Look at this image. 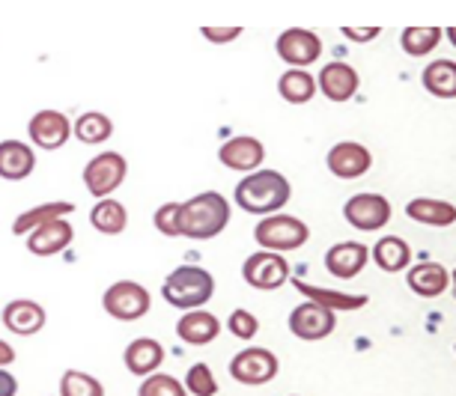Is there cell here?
<instances>
[{
    "instance_id": "6da1fadb",
    "label": "cell",
    "mask_w": 456,
    "mask_h": 396,
    "mask_svg": "<svg viewBox=\"0 0 456 396\" xmlns=\"http://www.w3.org/2000/svg\"><path fill=\"white\" fill-rule=\"evenodd\" d=\"M230 203L227 197L218 191L194 194L191 200L183 203L179 212V236L194 238V242H209V238L221 236L230 223Z\"/></svg>"
},
{
    "instance_id": "7a4b0ae2",
    "label": "cell",
    "mask_w": 456,
    "mask_h": 396,
    "mask_svg": "<svg viewBox=\"0 0 456 396\" xmlns=\"http://www.w3.org/2000/svg\"><path fill=\"white\" fill-rule=\"evenodd\" d=\"M292 188L278 170H254L236 185V206L251 214H278L289 203Z\"/></svg>"
},
{
    "instance_id": "3957f363",
    "label": "cell",
    "mask_w": 456,
    "mask_h": 396,
    "mask_svg": "<svg viewBox=\"0 0 456 396\" xmlns=\"http://www.w3.org/2000/svg\"><path fill=\"white\" fill-rule=\"evenodd\" d=\"M215 295V278L200 265H179L161 283V298L176 310H200Z\"/></svg>"
},
{
    "instance_id": "277c9868",
    "label": "cell",
    "mask_w": 456,
    "mask_h": 396,
    "mask_svg": "<svg viewBox=\"0 0 456 396\" xmlns=\"http://www.w3.org/2000/svg\"><path fill=\"white\" fill-rule=\"evenodd\" d=\"M307 238H311L307 223L292 218V214H283V212L265 214L254 230V242L260 245V251H272V254L298 251V247L307 245Z\"/></svg>"
},
{
    "instance_id": "5b68a950",
    "label": "cell",
    "mask_w": 456,
    "mask_h": 396,
    "mask_svg": "<svg viewBox=\"0 0 456 396\" xmlns=\"http://www.w3.org/2000/svg\"><path fill=\"white\" fill-rule=\"evenodd\" d=\"M102 307H105L108 316H114V319H119V322H137L150 313L152 298L141 283L117 280V283H110V287L105 289V295H102Z\"/></svg>"
},
{
    "instance_id": "8992f818",
    "label": "cell",
    "mask_w": 456,
    "mask_h": 396,
    "mask_svg": "<svg viewBox=\"0 0 456 396\" xmlns=\"http://www.w3.org/2000/svg\"><path fill=\"white\" fill-rule=\"evenodd\" d=\"M128 176V161L119 152H99L93 155L84 167V185L96 200H105L126 182Z\"/></svg>"
},
{
    "instance_id": "52a82bcc",
    "label": "cell",
    "mask_w": 456,
    "mask_h": 396,
    "mask_svg": "<svg viewBox=\"0 0 456 396\" xmlns=\"http://www.w3.org/2000/svg\"><path fill=\"white\" fill-rule=\"evenodd\" d=\"M278 369H281L278 355L263 346L242 349L233 360H230V376H233L239 384H248V387L269 384L272 378L278 376Z\"/></svg>"
},
{
    "instance_id": "ba28073f",
    "label": "cell",
    "mask_w": 456,
    "mask_h": 396,
    "mask_svg": "<svg viewBox=\"0 0 456 396\" xmlns=\"http://www.w3.org/2000/svg\"><path fill=\"white\" fill-rule=\"evenodd\" d=\"M242 278L248 287L260 292H274L283 283H289V263L281 254L272 251H256L242 263Z\"/></svg>"
},
{
    "instance_id": "9c48e42d",
    "label": "cell",
    "mask_w": 456,
    "mask_h": 396,
    "mask_svg": "<svg viewBox=\"0 0 456 396\" xmlns=\"http://www.w3.org/2000/svg\"><path fill=\"white\" fill-rule=\"evenodd\" d=\"M343 218L349 221V227H355L361 232L385 230L391 223V203L382 194H370V191L355 194L343 206Z\"/></svg>"
},
{
    "instance_id": "30bf717a",
    "label": "cell",
    "mask_w": 456,
    "mask_h": 396,
    "mask_svg": "<svg viewBox=\"0 0 456 396\" xmlns=\"http://www.w3.org/2000/svg\"><path fill=\"white\" fill-rule=\"evenodd\" d=\"M274 51H278V57L283 63H289V69H307L320 60L322 39L307 28H289L274 42Z\"/></svg>"
},
{
    "instance_id": "8fae6325",
    "label": "cell",
    "mask_w": 456,
    "mask_h": 396,
    "mask_svg": "<svg viewBox=\"0 0 456 396\" xmlns=\"http://www.w3.org/2000/svg\"><path fill=\"white\" fill-rule=\"evenodd\" d=\"M338 328V313L329 307H320L314 301H301V304L289 313V331L298 340H325Z\"/></svg>"
},
{
    "instance_id": "7c38bea8",
    "label": "cell",
    "mask_w": 456,
    "mask_h": 396,
    "mask_svg": "<svg viewBox=\"0 0 456 396\" xmlns=\"http://www.w3.org/2000/svg\"><path fill=\"white\" fill-rule=\"evenodd\" d=\"M28 134L30 141L39 146V150H63L72 137V119H69L63 110H37L28 123Z\"/></svg>"
},
{
    "instance_id": "4fadbf2b",
    "label": "cell",
    "mask_w": 456,
    "mask_h": 396,
    "mask_svg": "<svg viewBox=\"0 0 456 396\" xmlns=\"http://www.w3.org/2000/svg\"><path fill=\"white\" fill-rule=\"evenodd\" d=\"M218 161L227 170H236V174H254V170H260V165L265 161V146H263V141H256L251 134L230 137V141L221 143Z\"/></svg>"
},
{
    "instance_id": "5bb4252c",
    "label": "cell",
    "mask_w": 456,
    "mask_h": 396,
    "mask_svg": "<svg viewBox=\"0 0 456 396\" xmlns=\"http://www.w3.org/2000/svg\"><path fill=\"white\" fill-rule=\"evenodd\" d=\"M325 165H329L331 176H338V179H361L373 167V155H370L364 143L343 141V143H334L329 150Z\"/></svg>"
},
{
    "instance_id": "9a60e30c",
    "label": "cell",
    "mask_w": 456,
    "mask_h": 396,
    "mask_svg": "<svg viewBox=\"0 0 456 396\" xmlns=\"http://www.w3.org/2000/svg\"><path fill=\"white\" fill-rule=\"evenodd\" d=\"M45 307L39 304V301H30V298H15L10 304L4 307V313H0V322H4V328L15 334V337H33V334H39L45 328Z\"/></svg>"
},
{
    "instance_id": "2e32d148",
    "label": "cell",
    "mask_w": 456,
    "mask_h": 396,
    "mask_svg": "<svg viewBox=\"0 0 456 396\" xmlns=\"http://www.w3.org/2000/svg\"><path fill=\"white\" fill-rule=\"evenodd\" d=\"M367 260H370L367 245L338 242V245L329 247V254H325V271H329L331 278H338V280H352V278H358V274L364 271Z\"/></svg>"
},
{
    "instance_id": "e0dca14e",
    "label": "cell",
    "mask_w": 456,
    "mask_h": 396,
    "mask_svg": "<svg viewBox=\"0 0 456 396\" xmlns=\"http://www.w3.org/2000/svg\"><path fill=\"white\" fill-rule=\"evenodd\" d=\"M361 87V77L349 63H325L320 69V81L316 90L329 101H349Z\"/></svg>"
},
{
    "instance_id": "ac0fdd59",
    "label": "cell",
    "mask_w": 456,
    "mask_h": 396,
    "mask_svg": "<svg viewBox=\"0 0 456 396\" xmlns=\"http://www.w3.org/2000/svg\"><path fill=\"white\" fill-rule=\"evenodd\" d=\"M72 238H75L72 223L66 218H60V221H51L45 227L28 232L24 242H28V251L33 256H54V254H63L66 247L72 245Z\"/></svg>"
},
{
    "instance_id": "d6986e66",
    "label": "cell",
    "mask_w": 456,
    "mask_h": 396,
    "mask_svg": "<svg viewBox=\"0 0 456 396\" xmlns=\"http://www.w3.org/2000/svg\"><path fill=\"white\" fill-rule=\"evenodd\" d=\"M292 287H296L305 301H314V304L320 307H329L331 313H352V310H361L367 307V295L364 292H358V295H352V292H338V289H325V287H314V283H305L298 278H289Z\"/></svg>"
},
{
    "instance_id": "ffe728a7",
    "label": "cell",
    "mask_w": 456,
    "mask_h": 396,
    "mask_svg": "<svg viewBox=\"0 0 456 396\" xmlns=\"http://www.w3.org/2000/svg\"><path fill=\"white\" fill-rule=\"evenodd\" d=\"M221 334V322L218 316L209 313V310H188L183 319L176 322V337L188 343V346H209L212 340H218Z\"/></svg>"
},
{
    "instance_id": "44dd1931",
    "label": "cell",
    "mask_w": 456,
    "mask_h": 396,
    "mask_svg": "<svg viewBox=\"0 0 456 396\" xmlns=\"http://www.w3.org/2000/svg\"><path fill=\"white\" fill-rule=\"evenodd\" d=\"M406 283L420 298H438L442 292H447V287H451V271H447L442 263L424 260L418 265H409Z\"/></svg>"
},
{
    "instance_id": "7402d4cb",
    "label": "cell",
    "mask_w": 456,
    "mask_h": 396,
    "mask_svg": "<svg viewBox=\"0 0 456 396\" xmlns=\"http://www.w3.org/2000/svg\"><path fill=\"white\" fill-rule=\"evenodd\" d=\"M37 170V155L33 146L24 141H4L0 143V179L6 182H21Z\"/></svg>"
},
{
    "instance_id": "603a6c76",
    "label": "cell",
    "mask_w": 456,
    "mask_h": 396,
    "mask_svg": "<svg viewBox=\"0 0 456 396\" xmlns=\"http://www.w3.org/2000/svg\"><path fill=\"white\" fill-rule=\"evenodd\" d=\"M123 360H126L128 373L146 378V376L159 373V367L165 364V346L152 337H137L126 346Z\"/></svg>"
},
{
    "instance_id": "cb8c5ba5",
    "label": "cell",
    "mask_w": 456,
    "mask_h": 396,
    "mask_svg": "<svg viewBox=\"0 0 456 396\" xmlns=\"http://www.w3.org/2000/svg\"><path fill=\"white\" fill-rule=\"evenodd\" d=\"M370 260L382 271L397 274V271H406L411 265V247L406 238H400V236H382L373 245V251H370Z\"/></svg>"
},
{
    "instance_id": "d4e9b609",
    "label": "cell",
    "mask_w": 456,
    "mask_h": 396,
    "mask_svg": "<svg viewBox=\"0 0 456 396\" xmlns=\"http://www.w3.org/2000/svg\"><path fill=\"white\" fill-rule=\"evenodd\" d=\"M406 214L415 223H424V227H451L456 221V209L453 203L447 200H433V197H415L406 206Z\"/></svg>"
},
{
    "instance_id": "484cf974",
    "label": "cell",
    "mask_w": 456,
    "mask_h": 396,
    "mask_svg": "<svg viewBox=\"0 0 456 396\" xmlns=\"http://www.w3.org/2000/svg\"><path fill=\"white\" fill-rule=\"evenodd\" d=\"M75 212V203H42V206H33V209L21 212L19 218L12 221V232L15 236H28V232L45 227L51 221H60V218H69Z\"/></svg>"
},
{
    "instance_id": "4316f807",
    "label": "cell",
    "mask_w": 456,
    "mask_h": 396,
    "mask_svg": "<svg viewBox=\"0 0 456 396\" xmlns=\"http://www.w3.org/2000/svg\"><path fill=\"white\" fill-rule=\"evenodd\" d=\"M420 84L427 87L429 96L436 99H453L456 96V63L453 60H433L427 63Z\"/></svg>"
},
{
    "instance_id": "83f0119b",
    "label": "cell",
    "mask_w": 456,
    "mask_h": 396,
    "mask_svg": "<svg viewBox=\"0 0 456 396\" xmlns=\"http://www.w3.org/2000/svg\"><path fill=\"white\" fill-rule=\"evenodd\" d=\"M278 93L289 105H307L316 96V77L307 69H287L278 81Z\"/></svg>"
},
{
    "instance_id": "f1b7e54d",
    "label": "cell",
    "mask_w": 456,
    "mask_h": 396,
    "mask_svg": "<svg viewBox=\"0 0 456 396\" xmlns=\"http://www.w3.org/2000/svg\"><path fill=\"white\" fill-rule=\"evenodd\" d=\"M90 223L102 236H119V232L128 227V209L119 200H114V197H105V200H99L93 206Z\"/></svg>"
},
{
    "instance_id": "f546056e",
    "label": "cell",
    "mask_w": 456,
    "mask_h": 396,
    "mask_svg": "<svg viewBox=\"0 0 456 396\" xmlns=\"http://www.w3.org/2000/svg\"><path fill=\"white\" fill-rule=\"evenodd\" d=\"M114 134V123L102 110H84V114L72 123V137H78L81 143L99 146Z\"/></svg>"
},
{
    "instance_id": "4dcf8cb0",
    "label": "cell",
    "mask_w": 456,
    "mask_h": 396,
    "mask_svg": "<svg viewBox=\"0 0 456 396\" xmlns=\"http://www.w3.org/2000/svg\"><path fill=\"white\" fill-rule=\"evenodd\" d=\"M442 36H444L442 28H406L403 30L400 45L409 57H427L438 48Z\"/></svg>"
},
{
    "instance_id": "1f68e13d",
    "label": "cell",
    "mask_w": 456,
    "mask_h": 396,
    "mask_svg": "<svg viewBox=\"0 0 456 396\" xmlns=\"http://www.w3.org/2000/svg\"><path fill=\"white\" fill-rule=\"evenodd\" d=\"M60 396H105V384L81 369H66L60 378Z\"/></svg>"
},
{
    "instance_id": "d6a6232c",
    "label": "cell",
    "mask_w": 456,
    "mask_h": 396,
    "mask_svg": "<svg viewBox=\"0 0 456 396\" xmlns=\"http://www.w3.org/2000/svg\"><path fill=\"white\" fill-rule=\"evenodd\" d=\"M185 391L191 396H215L218 393V382H215V373L209 364H191L185 373Z\"/></svg>"
},
{
    "instance_id": "836d02e7",
    "label": "cell",
    "mask_w": 456,
    "mask_h": 396,
    "mask_svg": "<svg viewBox=\"0 0 456 396\" xmlns=\"http://www.w3.org/2000/svg\"><path fill=\"white\" fill-rule=\"evenodd\" d=\"M137 396H188V391L183 387V382L167 373H152L141 382V391Z\"/></svg>"
},
{
    "instance_id": "e575fe53",
    "label": "cell",
    "mask_w": 456,
    "mask_h": 396,
    "mask_svg": "<svg viewBox=\"0 0 456 396\" xmlns=\"http://www.w3.org/2000/svg\"><path fill=\"white\" fill-rule=\"evenodd\" d=\"M227 331L233 334L236 340H254L256 334H260V322H256V316L254 313H248V310H233L230 313V319H227Z\"/></svg>"
},
{
    "instance_id": "d590c367",
    "label": "cell",
    "mask_w": 456,
    "mask_h": 396,
    "mask_svg": "<svg viewBox=\"0 0 456 396\" xmlns=\"http://www.w3.org/2000/svg\"><path fill=\"white\" fill-rule=\"evenodd\" d=\"M179 212H183V203H165L156 209V230L161 232V236L167 238H176L179 236Z\"/></svg>"
},
{
    "instance_id": "8d00e7d4",
    "label": "cell",
    "mask_w": 456,
    "mask_h": 396,
    "mask_svg": "<svg viewBox=\"0 0 456 396\" xmlns=\"http://www.w3.org/2000/svg\"><path fill=\"white\" fill-rule=\"evenodd\" d=\"M200 33L209 42H215V45H227V42L242 36V28H203Z\"/></svg>"
},
{
    "instance_id": "74e56055",
    "label": "cell",
    "mask_w": 456,
    "mask_h": 396,
    "mask_svg": "<svg viewBox=\"0 0 456 396\" xmlns=\"http://www.w3.org/2000/svg\"><path fill=\"white\" fill-rule=\"evenodd\" d=\"M379 33H382V28H343V36L355 42H373Z\"/></svg>"
},
{
    "instance_id": "f35d334b",
    "label": "cell",
    "mask_w": 456,
    "mask_h": 396,
    "mask_svg": "<svg viewBox=\"0 0 456 396\" xmlns=\"http://www.w3.org/2000/svg\"><path fill=\"white\" fill-rule=\"evenodd\" d=\"M19 393V378L6 369H0V396H15Z\"/></svg>"
},
{
    "instance_id": "ab89813d",
    "label": "cell",
    "mask_w": 456,
    "mask_h": 396,
    "mask_svg": "<svg viewBox=\"0 0 456 396\" xmlns=\"http://www.w3.org/2000/svg\"><path fill=\"white\" fill-rule=\"evenodd\" d=\"M12 364H15V349L6 340H0V369H6Z\"/></svg>"
}]
</instances>
